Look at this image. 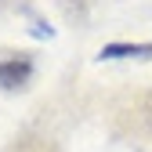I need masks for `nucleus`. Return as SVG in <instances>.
<instances>
[{
    "label": "nucleus",
    "instance_id": "f257e3e1",
    "mask_svg": "<svg viewBox=\"0 0 152 152\" xmlns=\"http://www.w3.org/2000/svg\"><path fill=\"white\" fill-rule=\"evenodd\" d=\"M29 80H33V58H29V54L0 58V87H4V91H22Z\"/></svg>",
    "mask_w": 152,
    "mask_h": 152
},
{
    "label": "nucleus",
    "instance_id": "f03ea898",
    "mask_svg": "<svg viewBox=\"0 0 152 152\" xmlns=\"http://www.w3.org/2000/svg\"><path fill=\"white\" fill-rule=\"evenodd\" d=\"M102 62H120V58H141L152 62V44H105L98 51Z\"/></svg>",
    "mask_w": 152,
    "mask_h": 152
},
{
    "label": "nucleus",
    "instance_id": "7ed1b4c3",
    "mask_svg": "<svg viewBox=\"0 0 152 152\" xmlns=\"http://www.w3.org/2000/svg\"><path fill=\"white\" fill-rule=\"evenodd\" d=\"M7 152H58V145L51 138H40V134H22L7 145Z\"/></svg>",
    "mask_w": 152,
    "mask_h": 152
},
{
    "label": "nucleus",
    "instance_id": "20e7f679",
    "mask_svg": "<svg viewBox=\"0 0 152 152\" xmlns=\"http://www.w3.org/2000/svg\"><path fill=\"white\" fill-rule=\"evenodd\" d=\"M145 116H148V123H152V91L145 94Z\"/></svg>",
    "mask_w": 152,
    "mask_h": 152
}]
</instances>
